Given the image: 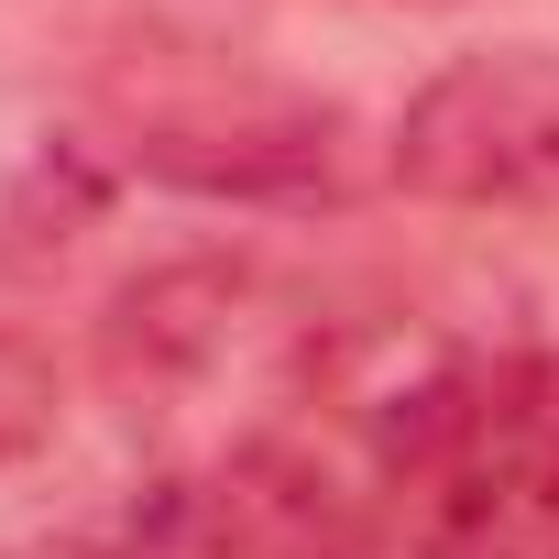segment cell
I'll return each instance as SVG.
<instances>
[{"label":"cell","instance_id":"cell-6","mask_svg":"<svg viewBox=\"0 0 559 559\" xmlns=\"http://www.w3.org/2000/svg\"><path fill=\"white\" fill-rule=\"evenodd\" d=\"M45 428H56V373L34 362V341L0 330V461H23Z\"/></svg>","mask_w":559,"mask_h":559},{"label":"cell","instance_id":"cell-7","mask_svg":"<svg viewBox=\"0 0 559 559\" xmlns=\"http://www.w3.org/2000/svg\"><path fill=\"white\" fill-rule=\"evenodd\" d=\"M0 559H121V548H110V537H99V548H88V537H67V548H0Z\"/></svg>","mask_w":559,"mask_h":559},{"label":"cell","instance_id":"cell-2","mask_svg":"<svg viewBox=\"0 0 559 559\" xmlns=\"http://www.w3.org/2000/svg\"><path fill=\"white\" fill-rule=\"evenodd\" d=\"M110 132L143 176L187 198H252V209H308L352 187V132L330 99L263 88V78H132L110 99Z\"/></svg>","mask_w":559,"mask_h":559},{"label":"cell","instance_id":"cell-4","mask_svg":"<svg viewBox=\"0 0 559 559\" xmlns=\"http://www.w3.org/2000/svg\"><path fill=\"white\" fill-rule=\"evenodd\" d=\"M395 187L439 209H548L559 198V56L548 45H493L439 67L384 143Z\"/></svg>","mask_w":559,"mask_h":559},{"label":"cell","instance_id":"cell-1","mask_svg":"<svg viewBox=\"0 0 559 559\" xmlns=\"http://www.w3.org/2000/svg\"><path fill=\"white\" fill-rule=\"evenodd\" d=\"M417 559H559V352H439L373 406Z\"/></svg>","mask_w":559,"mask_h":559},{"label":"cell","instance_id":"cell-3","mask_svg":"<svg viewBox=\"0 0 559 559\" xmlns=\"http://www.w3.org/2000/svg\"><path fill=\"white\" fill-rule=\"evenodd\" d=\"M121 559H373L362 504L286 439H209L154 472L110 537Z\"/></svg>","mask_w":559,"mask_h":559},{"label":"cell","instance_id":"cell-5","mask_svg":"<svg viewBox=\"0 0 559 559\" xmlns=\"http://www.w3.org/2000/svg\"><path fill=\"white\" fill-rule=\"evenodd\" d=\"M297 362H319V330L252 263L154 274V286H132L121 319H110V373L143 406H230L252 384H286Z\"/></svg>","mask_w":559,"mask_h":559}]
</instances>
